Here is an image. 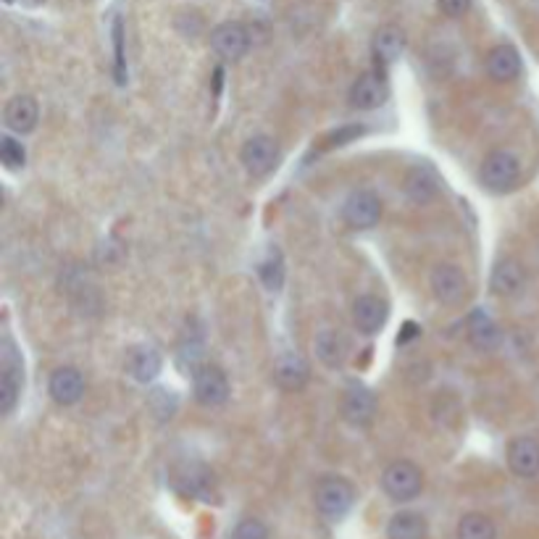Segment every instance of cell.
<instances>
[{"instance_id":"30","label":"cell","mask_w":539,"mask_h":539,"mask_svg":"<svg viewBox=\"0 0 539 539\" xmlns=\"http://www.w3.org/2000/svg\"><path fill=\"white\" fill-rule=\"evenodd\" d=\"M234 539H269V529L258 518H245L237 524Z\"/></svg>"},{"instance_id":"13","label":"cell","mask_w":539,"mask_h":539,"mask_svg":"<svg viewBox=\"0 0 539 539\" xmlns=\"http://www.w3.org/2000/svg\"><path fill=\"white\" fill-rule=\"evenodd\" d=\"M389 306L377 295H361L352 306V321L358 326V332L363 335H377L387 324Z\"/></svg>"},{"instance_id":"27","label":"cell","mask_w":539,"mask_h":539,"mask_svg":"<svg viewBox=\"0 0 539 539\" xmlns=\"http://www.w3.org/2000/svg\"><path fill=\"white\" fill-rule=\"evenodd\" d=\"M200 358H203V345H200V343L187 340V343H182V345H179V352H177V363H179V369H182V371L195 374V371L203 366V363H200Z\"/></svg>"},{"instance_id":"20","label":"cell","mask_w":539,"mask_h":539,"mask_svg":"<svg viewBox=\"0 0 539 539\" xmlns=\"http://www.w3.org/2000/svg\"><path fill=\"white\" fill-rule=\"evenodd\" d=\"M465 329H468V343L476 350H492L500 340L498 324L484 310H474L465 321Z\"/></svg>"},{"instance_id":"5","label":"cell","mask_w":539,"mask_h":539,"mask_svg":"<svg viewBox=\"0 0 539 539\" xmlns=\"http://www.w3.org/2000/svg\"><path fill=\"white\" fill-rule=\"evenodd\" d=\"M431 292L442 306H458L463 298L468 295V279L458 266L453 264H439L429 276Z\"/></svg>"},{"instance_id":"12","label":"cell","mask_w":539,"mask_h":539,"mask_svg":"<svg viewBox=\"0 0 539 539\" xmlns=\"http://www.w3.org/2000/svg\"><path fill=\"white\" fill-rule=\"evenodd\" d=\"M508 465L516 476L532 479L539 474V442L532 437H516L508 445Z\"/></svg>"},{"instance_id":"33","label":"cell","mask_w":539,"mask_h":539,"mask_svg":"<svg viewBox=\"0 0 539 539\" xmlns=\"http://www.w3.org/2000/svg\"><path fill=\"white\" fill-rule=\"evenodd\" d=\"M366 129L363 126H347V129H340L337 135H332V145H345L350 143L352 137H358V135H363Z\"/></svg>"},{"instance_id":"9","label":"cell","mask_w":539,"mask_h":539,"mask_svg":"<svg viewBox=\"0 0 539 539\" xmlns=\"http://www.w3.org/2000/svg\"><path fill=\"white\" fill-rule=\"evenodd\" d=\"M242 163L248 169V174L253 177H266L269 171L276 169L279 163V145L274 143V137L269 135H256L242 145Z\"/></svg>"},{"instance_id":"8","label":"cell","mask_w":539,"mask_h":539,"mask_svg":"<svg viewBox=\"0 0 539 539\" xmlns=\"http://www.w3.org/2000/svg\"><path fill=\"white\" fill-rule=\"evenodd\" d=\"M193 389L195 400L200 405H208V408L224 405L227 397H230L227 374L222 369H216V366H200L193 374Z\"/></svg>"},{"instance_id":"19","label":"cell","mask_w":539,"mask_h":539,"mask_svg":"<svg viewBox=\"0 0 539 539\" xmlns=\"http://www.w3.org/2000/svg\"><path fill=\"white\" fill-rule=\"evenodd\" d=\"M161 355L155 352L153 347H132L129 355H126V374L135 379V382H153L155 377L161 374Z\"/></svg>"},{"instance_id":"22","label":"cell","mask_w":539,"mask_h":539,"mask_svg":"<svg viewBox=\"0 0 539 539\" xmlns=\"http://www.w3.org/2000/svg\"><path fill=\"white\" fill-rule=\"evenodd\" d=\"M274 377H276V382L284 387V389H300V387L306 385V379H309V363L300 355L287 352V355H282L276 361Z\"/></svg>"},{"instance_id":"31","label":"cell","mask_w":539,"mask_h":539,"mask_svg":"<svg viewBox=\"0 0 539 539\" xmlns=\"http://www.w3.org/2000/svg\"><path fill=\"white\" fill-rule=\"evenodd\" d=\"M114 42H116V82H126V64H124V35H121V19L114 22Z\"/></svg>"},{"instance_id":"11","label":"cell","mask_w":539,"mask_h":539,"mask_svg":"<svg viewBox=\"0 0 539 539\" xmlns=\"http://www.w3.org/2000/svg\"><path fill=\"white\" fill-rule=\"evenodd\" d=\"M343 416L352 426H369L377 416V397L371 389L361 385H352L345 392L343 400Z\"/></svg>"},{"instance_id":"24","label":"cell","mask_w":539,"mask_h":539,"mask_svg":"<svg viewBox=\"0 0 539 539\" xmlns=\"http://www.w3.org/2000/svg\"><path fill=\"white\" fill-rule=\"evenodd\" d=\"M387 537L389 539H424L426 537V521L419 513H397L392 516L389 526H387Z\"/></svg>"},{"instance_id":"2","label":"cell","mask_w":539,"mask_h":539,"mask_svg":"<svg viewBox=\"0 0 539 539\" xmlns=\"http://www.w3.org/2000/svg\"><path fill=\"white\" fill-rule=\"evenodd\" d=\"M482 185L492 193H508L521 177V163L510 151H492L482 163Z\"/></svg>"},{"instance_id":"15","label":"cell","mask_w":539,"mask_h":539,"mask_svg":"<svg viewBox=\"0 0 539 539\" xmlns=\"http://www.w3.org/2000/svg\"><path fill=\"white\" fill-rule=\"evenodd\" d=\"M48 392H50V397L58 405H74V403L82 400V395H84V379H82V374H79L77 369H72V366L56 369L50 374Z\"/></svg>"},{"instance_id":"7","label":"cell","mask_w":539,"mask_h":539,"mask_svg":"<svg viewBox=\"0 0 539 539\" xmlns=\"http://www.w3.org/2000/svg\"><path fill=\"white\" fill-rule=\"evenodd\" d=\"M389 98V84L382 72H363L350 87V103L358 111H374L382 109Z\"/></svg>"},{"instance_id":"6","label":"cell","mask_w":539,"mask_h":539,"mask_svg":"<svg viewBox=\"0 0 539 539\" xmlns=\"http://www.w3.org/2000/svg\"><path fill=\"white\" fill-rule=\"evenodd\" d=\"M343 219L352 230H371L382 219V200L371 190H358L345 200L343 205Z\"/></svg>"},{"instance_id":"10","label":"cell","mask_w":539,"mask_h":539,"mask_svg":"<svg viewBox=\"0 0 539 539\" xmlns=\"http://www.w3.org/2000/svg\"><path fill=\"white\" fill-rule=\"evenodd\" d=\"M211 45L222 58L237 61L248 53L250 48V32L239 22H224L211 32Z\"/></svg>"},{"instance_id":"3","label":"cell","mask_w":539,"mask_h":539,"mask_svg":"<svg viewBox=\"0 0 539 539\" xmlns=\"http://www.w3.org/2000/svg\"><path fill=\"white\" fill-rule=\"evenodd\" d=\"M382 487L395 502L413 500L422 487H424V476L419 471V465L411 461H395L389 463L382 474Z\"/></svg>"},{"instance_id":"34","label":"cell","mask_w":539,"mask_h":539,"mask_svg":"<svg viewBox=\"0 0 539 539\" xmlns=\"http://www.w3.org/2000/svg\"><path fill=\"white\" fill-rule=\"evenodd\" d=\"M22 3H24V5H39L42 0H22Z\"/></svg>"},{"instance_id":"1","label":"cell","mask_w":539,"mask_h":539,"mask_svg":"<svg viewBox=\"0 0 539 539\" xmlns=\"http://www.w3.org/2000/svg\"><path fill=\"white\" fill-rule=\"evenodd\" d=\"M24 385V363L11 340L0 343V413H11Z\"/></svg>"},{"instance_id":"28","label":"cell","mask_w":539,"mask_h":539,"mask_svg":"<svg viewBox=\"0 0 539 539\" xmlns=\"http://www.w3.org/2000/svg\"><path fill=\"white\" fill-rule=\"evenodd\" d=\"M185 484H187V492L190 495H197V498H208V490L213 487V476L203 468V465H195L187 471V479H185Z\"/></svg>"},{"instance_id":"25","label":"cell","mask_w":539,"mask_h":539,"mask_svg":"<svg viewBox=\"0 0 539 539\" xmlns=\"http://www.w3.org/2000/svg\"><path fill=\"white\" fill-rule=\"evenodd\" d=\"M498 537V529L495 524L482 516V513H468L463 516L461 524H458V539H495Z\"/></svg>"},{"instance_id":"23","label":"cell","mask_w":539,"mask_h":539,"mask_svg":"<svg viewBox=\"0 0 539 539\" xmlns=\"http://www.w3.org/2000/svg\"><path fill=\"white\" fill-rule=\"evenodd\" d=\"M316 355H318V361H321L324 366L340 369L347 358L345 337L337 335V332H332V329L318 332V337H316Z\"/></svg>"},{"instance_id":"32","label":"cell","mask_w":539,"mask_h":539,"mask_svg":"<svg viewBox=\"0 0 539 539\" xmlns=\"http://www.w3.org/2000/svg\"><path fill=\"white\" fill-rule=\"evenodd\" d=\"M437 3H439V11L450 19H461L471 8V0H437Z\"/></svg>"},{"instance_id":"14","label":"cell","mask_w":539,"mask_h":539,"mask_svg":"<svg viewBox=\"0 0 539 539\" xmlns=\"http://www.w3.org/2000/svg\"><path fill=\"white\" fill-rule=\"evenodd\" d=\"M3 118H5V126L16 135H30L39 121V109L35 103V98L30 95H16L5 103V111H3Z\"/></svg>"},{"instance_id":"18","label":"cell","mask_w":539,"mask_h":539,"mask_svg":"<svg viewBox=\"0 0 539 539\" xmlns=\"http://www.w3.org/2000/svg\"><path fill=\"white\" fill-rule=\"evenodd\" d=\"M526 279V271L524 266L516 261V258H502L495 264L492 269V276H490V290L500 298H508V295H516L521 290Z\"/></svg>"},{"instance_id":"16","label":"cell","mask_w":539,"mask_h":539,"mask_svg":"<svg viewBox=\"0 0 539 539\" xmlns=\"http://www.w3.org/2000/svg\"><path fill=\"white\" fill-rule=\"evenodd\" d=\"M405 50V32L395 24H385L374 32L371 39V53L379 66H392Z\"/></svg>"},{"instance_id":"4","label":"cell","mask_w":539,"mask_h":539,"mask_svg":"<svg viewBox=\"0 0 539 539\" xmlns=\"http://www.w3.org/2000/svg\"><path fill=\"white\" fill-rule=\"evenodd\" d=\"M355 492L352 484L345 482L343 476H324L316 487V508L321 510V516L337 521L347 516V510L352 508Z\"/></svg>"},{"instance_id":"17","label":"cell","mask_w":539,"mask_h":539,"mask_svg":"<svg viewBox=\"0 0 539 539\" xmlns=\"http://www.w3.org/2000/svg\"><path fill=\"white\" fill-rule=\"evenodd\" d=\"M487 72L495 82H510L521 74V56L513 45L502 42L487 53Z\"/></svg>"},{"instance_id":"29","label":"cell","mask_w":539,"mask_h":539,"mask_svg":"<svg viewBox=\"0 0 539 539\" xmlns=\"http://www.w3.org/2000/svg\"><path fill=\"white\" fill-rule=\"evenodd\" d=\"M0 161L5 163V169H22L24 161H27L22 143H16L13 137H3L0 140Z\"/></svg>"},{"instance_id":"26","label":"cell","mask_w":539,"mask_h":539,"mask_svg":"<svg viewBox=\"0 0 539 539\" xmlns=\"http://www.w3.org/2000/svg\"><path fill=\"white\" fill-rule=\"evenodd\" d=\"M261 279L269 290H279L282 287V279H284V264H282V256L279 250H269V256L261 261Z\"/></svg>"},{"instance_id":"21","label":"cell","mask_w":539,"mask_h":539,"mask_svg":"<svg viewBox=\"0 0 539 539\" xmlns=\"http://www.w3.org/2000/svg\"><path fill=\"white\" fill-rule=\"evenodd\" d=\"M405 195L413 200V203H429L434 195H437V187H439V182H437V174L429 169V166H413L408 174H405Z\"/></svg>"}]
</instances>
